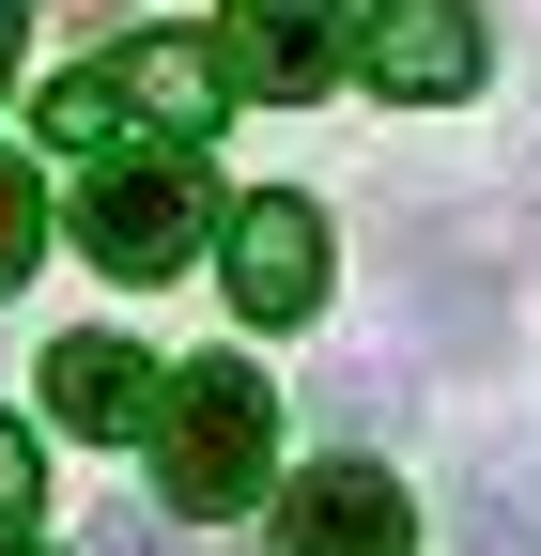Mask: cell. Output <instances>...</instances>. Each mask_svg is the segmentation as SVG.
Here are the masks:
<instances>
[{"label": "cell", "mask_w": 541, "mask_h": 556, "mask_svg": "<svg viewBox=\"0 0 541 556\" xmlns=\"http://www.w3.org/2000/svg\"><path fill=\"white\" fill-rule=\"evenodd\" d=\"M16 31H32V0H0V78H16Z\"/></svg>", "instance_id": "obj_12"}, {"label": "cell", "mask_w": 541, "mask_h": 556, "mask_svg": "<svg viewBox=\"0 0 541 556\" xmlns=\"http://www.w3.org/2000/svg\"><path fill=\"white\" fill-rule=\"evenodd\" d=\"M32 510H47V479H32V433H16V417H0V541H16Z\"/></svg>", "instance_id": "obj_11"}, {"label": "cell", "mask_w": 541, "mask_h": 556, "mask_svg": "<svg viewBox=\"0 0 541 556\" xmlns=\"http://www.w3.org/2000/svg\"><path fill=\"white\" fill-rule=\"evenodd\" d=\"M0 556H16V541H0Z\"/></svg>", "instance_id": "obj_13"}, {"label": "cell", "mask_w": 541, "mask_h": 556, "mask_svg": "<svg viewBox=\"0 0 541 556\" xmlns=\"http://www.w3.org/2000/svg\"><path fill=\"white\" fill-rule=\"evenodd\" d=\"M78 248L109 278H171L201 248V170L186 155H93L78 170Z\"/></svg>", "instance_id": "obj_2"}, {"label": "cell", "mask_w": 541, "mask_h": 556, "mask_svg": "<svg viewBox=\"0 0 541 556\" xmlns=\"http://www.w3.org/2000/svg\"><path fill=\"white\" fill-rule=\"evenodd\" d=\"M47 417L62 433H155V356L140 340H47Z\"/></svg>", "instance_id": "obj_7"}, {"label": "cell", "mask_w": 541, "mask_h": 556, "mask_svg": "<svg viewBox=\"0 0 541 556\" xmlns=\"http://www.w3.org/2000/svg\"><path fill=\"white\" fill-rule=\"evenodd\" d=\"M372 78H387L402 109L480 93V16H464V0H387V16H372Z\"/></svg>", "instance_id": "obj_5"}, {"label": "cell", "mask_w": 541, "mask_h": 556, "mask_svg": "<svg viewBox=\"0 0 541 556\" xmlns=\"http://www.w3.org/2000/svg\"><path fill=\"white\" fill-rule=\"evenodd\" d=\"M32 248H47V186H32L16 155H0V294L32 278Z\"/></svg>", "instance_id": "obj_9"}, {"label": "cell", "mask_w": 541, "mask_h": 556, "mask_svg": "<svg viewBox=\"0 0 541 556\" xmlns=\"http://www.w3.org/2000/svg\"><path fill=\"white\" fill-rule=\"evenodd\" d=\"M217 78L232 93H325V78H341V16H325V0H232Z\"/></svg>", "instance_id": "obj_6"}, {"label": "cell", "mask_w": 541, "mask_h": 556, "mask_svg": "<svg viewBox=\"0 0 541 556\" xmlns=\"http://www.w3.org/2000/svg\"><path fill=\"white\" fill-rule=\"evenodd\" d=\"M232 309L248 325H310L325 309V217L310 201H279V186L232 201Z\"/></svg>", "instance_id": "obj_4"}, {"label": "cell", "mask_w": 541, "mask_h": 556, "mask_svg": "<svg viewBox=\"0 0 541 556\" xmlns=\"http://www.w3.org/2000/svg\"><path fill=\"white\" fill-rule=\"evenodd\" d=\"M279 556H418V495L372 448H341V464H310L279 495Z\"/></svg>", "instance_id": "obj_3"}, {"label": "cell", "mask_w": 541, "mask_h": 556, "mask_svg": "<svg viewBox=\"0 0 541 556\" xmlns=\"http://www.w3.org/2000/svg\"><path fill=\"white\" fill-rule=\"evenodd\" d=\"M263 448H279V402H263L248 356H201V371L155 402V495H171L186 526L248 510V495H263Z\"/></svg>", "instance_id": "obj_1"}, {"label": "cell", "mask_w": 541, "mask_h": 556, "mask_svg": "<svg viewBox=\"0 0 541 556\" xmlns=\"http://www.w3.org/2000/svg\"><path fill=\"white\" fill-rule=\"evenodd\" d=\"M93 78H109V109H140V124H217V93H232L201 31H140V47H109Z\"/></svg>", "instance_id": "obj_8"}, {"label": "cell", "mask_w": 541, "mask_h": 556, "mask_svg": "<svg viewBox=\"0 0 541 556\" xmlns=\"http://www.w3.org/2000/svg\"><path fill=\"white\" fill-rule=\"evenodd\" d=\"M47 139H62V155H109V78H62L47 93Z\"/></svg>", "instance_id": "obj_10"}]
</instances>
